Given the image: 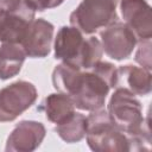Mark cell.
Returning <instances> with one entry per match:
<instances>
[{
    "label": "cell",
    "instance_id": "6da1fadb",
    "mask_svg": "<svg viewBox=\"0 0 152 152\" xmlns=\"http://www.w3.org/2000/svg\"><path fill=\"white\" fill-rule=\"evenodd\" d=\"M116 66L103 61H99L88 70L61 63L52 71L55 89L66 94L75 108L81 110L93 112L102 108L109 90L116 87Z\"/></svg>",
    "mask_w": 152,
    "mask_h": 152
},
{
    "label": "cell",
    "instance_id": "7a4b0ae2",
    "mask_svg": "<svg viewBox=\"0 0 152 152\" xmlns=\"http://www.w3.org/2000/svg\"><path fill=\"white\" fill-rule=\"evenodd\" d=\"M55 58L83 70L91 69L102 58L101 42L95 37L84 38L74 26H62L55 38Z\"/></svg>",
    "mask_w": 152,
    "mask_h": 152
},
{
    "label": "cell",
    "instance_id": "3957f363",
    "mask_svg": "<svg viewBox=\"0 0 152 152\" xmlns=\"http://www.w3.org/2000/svg\"><path fill=\"white\" fill-rule=\"evenodd\" d=\"M87 144L95 152L133 151L132 138L119 129L107 110L100 108L87 116Z\"/></svg>",
    "mask_w": 152,
    "mask_h": 152
},
{
    "label": "cell",
    "instance_id": "277c9868",
    "mask_svg": "<svg viewBox=\"0 0 152 152\" xmlns=\"http://www.w3.org/2000/svg\"><path fill=\"white\" fill-rule=\"evenodd\" d=\"M107 112L114 125L129 137H150L148 124L142 115V106L135 95L126 88L116 87L112 94Z\"/></svg>",
    "mask_w": 152,
    "mask_h": 152
},
{
    "label": "cell",
    "instance_id": "5b68a950",
    "mask_svg": "<svg viewBox=\"0 0 152 152\" xmlns=\"http://www.w3.org/2000/svg\"><path fill=\"white\" fill-rule=\"evenodd\" d=\"M119 0H82L71 12L69 21L83 34L96 33L118 20Z\"/></svg>",
    "mask_w": 152,
    "mask_h": 152
},
{
    "label": "cell",
    "instance_id": "8992f818",
    "mask_svg": "<svg viewBox=\"0 0 152 152\" xmlns=\"http://www.w3.org/2000/svg\"><path fill=\"white\" fill-rule=\"evenodd\" d=\"M34 17L25 0H0V43L20 44Z\"/></svg>",
    "mask_w": 152,
    "mask_h": 152
},
{
    "label": "cell",
    "instance_id": "52a82bcc",
    "mask_svg": "<svg viewBox=\"0 0 152 152\" xmlns=\"http://www.w3.org/2000/svg\"><path fill=\"white\" fill-rule=\"evenodd\" d=\"M38 91L28 81H15L0 89V122L15 120L37 100Z\"/></svg>",
    "mask_w": 152,
    "mask_h": 152
},
{
    "label": "cell",
    "instance_id": "ba28073f",
    "mask_svg": "<svg viewBox=\"0 0 152 152\" xmlns=\"http://www.w3.org/2000/svg\"><path fill=\"white\" fill-rule=\"evenodd\" d=\"M101 45L104 53L115 61L128 58L138 43L132 30L121 21H114L100 33Z\"/></svg>",
    "mask_w": 152,
    "mask_h": 152
},
{
    "label": "cell",
    "instance_id": "9c48e42d",
    "mask_svg": "<svg viewBox=\"0 0 152 152\" xmlns=\"http://www.w3.org/2000/svg\"><path fill=\"white\" fill-rule=\"evenodd\" d=\"M124 23L132 30L138 43L151 40L152 14L146 0H120Z\"/></svg>",
    "mask_w": 152,
    "mask_h": 152
},
{
    "label": "cell",
    "instance_id": "30bf717a",
    "mask_svg": "<svg viewBox=\"0 0 152 152\" xmlns=\"http://www.w3.org/2000/svg\"><path fill=\"white\" fill-rule=\"evenodd\" d=\"M53 25L42 18L33 19L28 25L20 45L30 58H44L51 51L53 39Z\"/></svg>",
    "mask_w": 152,
    "mask_h": 152
},
{
    "label": "cell",
    "instance_id": "8fae6325",
    "mask_svg": "<svg viewBox=\"0 0 152 152\" xmlns=\"http://www.w3.org/2000/svg\"><path fill=\"white\" fill-rule=\"evenodd\" d=\"M46 134L45 126L33 120H23L10 133L6 152H32L40 146Z\"/></svg>",
    "mask_w": 152,
    "mask_h": 152
},
{
    "label": "cell",
    "instance_id": "7c38bea8",
    "mask_svg": "<svg viewBox=\"0 0 152 152\" xmlns=\"http://www.w3.org/2000/svg\"><path fill=\"white\" fill-rule=\"evenodd\" d=\"M118 82L116 87H122L132 91L134 95L145 96L152 90L151 71L133 64H126L116 68ZM115 87V88H116Z\"/></svg>",
    "mask_w": 152,
    "mask_h": 152
},
{
    "label": "cell",
    "instance_id": "4fadbf2b",
    "mask_svg": "<svg viewBox=\"0 0 152 152\" xmlns=\"http://www.w3.org/2000/svg\"><path fill=\"white\" fill-rule=\"evenodd\" d=\"M43 112L46 119L53 124H61L75 113L72 100L63 93H52L48 95L37 108Z\"/></svg>",
    "mask_w": 152,
    "mask_h": 152
},
{
    "label": "cell",
    "instance_id": "5bb4252c",
    "mask_svg": "<svg viewBox=\"0 0 152 152\" xmlns=\"http://www.w3.org/2000/svg\"><path fill=\"white\" fill-rule=\"evenodd\" d=\"M26 55L20 44L1 43L0 45V80H10L18 75Z\"/></svg>",
    "mask_w": 152,
    "mask_h": 152
},
{
    "label": "cell",
    "instance_id": "9a60e30c",
    "mask_svg": "<svg viewBox=\"0 0 152 152\" xmlns=\"http://www.w3.org/2000/svg\"><path fill=\"white\" fill-rule=\"evenodd\" d=\"M55 132L65 142H78L86 137L87 116L82 113H74L66 120L55 126Z\"/></svg>",
    "mask_w": 152,
    "mask_h": 152
},
{
    "label": "cell",
    "instance_id": "2e32d148",
    "mask_svg": "<svg viewBox=\"0 0 152 152\" xmlns=\"http://www.w3.org/2000/svg\"><path fill=\"white\" fill-rule=\"evenodd\" d=\"M134 59L142 68L151 71V69H152V66H151V40L139 42V48L135 52Z\"/></svg>",
    "mask_w": 152,
    "mask_h": 152
},
{
    "label": "cell",
    "instance_id": "e0dca14e",
    "mask_svg": "<svg viewBox=\"0 0 152 152\" xmlns=\"http://www.w3.org/2000/svg\"><path fill=\"white\" fill-rule=\"evenodd\" d=\"M36 12H43L45 10L55 8L59 6L64 0H25Z\"/></svg>",
    "mask_w": 152,
    "mask_h": 152
}]
</instances>
